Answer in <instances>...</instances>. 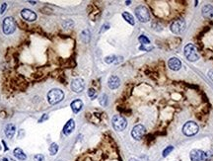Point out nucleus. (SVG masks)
Instances as JSON below:
<instances>
[{
	"label": "nucleus",
	"instance_id": "1",
	"mask_svg": "<svg viewBox=\"0 0 213 161\" xmlns=\"http://www.w3.org/2000/svg\"><path fill=\"white\" fill-rule=\"evenodd\" d=\"M63 98L64 93L60 89H52L47 93V100H49L50 104L51 105H56L59 103L60 101H62Z\"/></svg>",
	"mask_w": 213,
	"mask_h": 161
},
{
	"label": "nucleus",
	"instance_id": "2",
	"mask_svg": "<svg viewBox=\"0 0 213 161\" xmlns=\"http://www.w3.org/2000/svg\"><path fill=\"white\" fill-rule=\"evenodd\" d=\"M184 56L189 62H196L199 58L197 49L192 44H189L184 46Z\"/></svg>",
	"mask_w": 213,
	"mask_h": 161
},
{
	"label": "nucleus",
	"instance_id": "3",
	"mask_svg": "<svg viewBox=\"0 0 213 161\" xmlns=\"http://www.w3.org/2000/svg\"><path fill=\"white\" fill-rule=\"evenodd\" d=\"M2 28H3V33H4L5 35H11V34H13V33L15 32L16 28H17L15 20L13 19L12 17L5 18L4 21H3Z\"/></svg>",
	"mask_w": 213,
	"mask_h": 161
},
{
	"label": "nucleus",
	"instance_id": "4",
	"mask_svg": "<svg viewBox=\"0 0 213 161\" xmlns=\"http://www.w3.org/2000/svg\"><path fill=\"white\" fill-rule=\"evenodd\" d=\"M135 15L140 22L146 23L150 20V13L145 6H138L135 9Z\"/></svg>",
	"mask_w": 213,
	"mask_h": 161
},
{
	"label": "nucleus",
	"instance_id": "5",
	"mask_svg": "<svg viewBox=\"0 0 213 161\" xmlns=\"http://www.w3.org/2000/svg\"><path fill=\"white\" fill-rule=\"evenodd\" d=\"M112 123H113L114 129L115 131H123L126 127V126H127L126 120L123 118L122 116H120V115H115V116H114Z\"/></svg>",
	"mask_w": 213,
	"mask_h": 161
},
{
	"label": "nucleus",
	"instance_id": "6",
	"mask_svg": "<svg viewBox=\"0 0 213 161\" xmlns=\"http://www.w3.org/2000/svg\"><path fill=\"white\" fill-rule=\"evenodd\" d=\"M198 130H199V127L194 122H188V123H185L184 126H183V132L188 137H191V136L196 135V133L198 132Z\"/></svg>",
	"mask_w": 213,
	"mask_h": 161
},
{
	"label": "nucleus",
	"instance_id": "7",
	"mask_svg": "<svg viewBox=\"0 0 213 161\" xmlns=\"http://www.w3.org/2000/svg\"><path fill=\"white\" fill-rule=\"evenodd\" d=\"M145 132H146L145 127H144L142 125H137V126H135L133 129H132L131 136H132V137L134 139L140 140L143 137V136L145 135Z\"/></svg>",
	"mask_w": 213,
	"mask_h": 161
},
{
	"label": "nucleus",
	"instance_id": "8",
	"mask_svg": "<svg viewBox=\"0 0 213 161\" xmlns=\"http://www.w3.org/2000/svg\"><path fill=\"white\" fill-rule=\"evenodd\" d=\"M185 28V22L184 20H177L171 25V31L174 34H181Z\"/></svg>",
	"mask_w": 213,
	"mask_h": 161
},
{
	"label": "nucleus",
	"instance_id": "9",
	"mask_svg": "<svg viewBox=\"0 0 213 161\" xmlns=\"http://www.w3.org/2000/svg\"><path fill=\"white\" fill-rule=\"evenodd\" d=\"M191 161H204L206 160V153L199 149H194L190 152Z\"/></svg>",
	"mask_w": 213,
	"mask_h": 161
},
{
	"label": "nucleus",
	"instance_id": "10",
	"mask_svg": "<svg viewBox=\"0 0 213 161\" xmlns=\"http://www.w3.org/2000/svg\"><path fill=\"white\" fill-rule=\"evenodd\" d=\"M84 87H85V83H84V80L82 78L74 79L71 83V89L76 93H80L81 91H83Z\"/></svg>",
	"mask_w": 213,
	"mask_h": 161
},
{
	"label": "nucleus",
	"instance_id": "11",
	"mask_svg": "<svg viewBox=\"0 0 213 161\" xmlns=\"http://www.w3.org/2000/svg\"><path fill=\"white\" fill-rule=\"evenodd\" d=\"M21 16L23 19L27 20V21L29 22H33L37 19V14L30 9H23L21 11Z\"/></svg>",
	"mask_w": 213,
	"mask_h": 161
},
{
	"label": "nucleus",
	"instance_id": "12",
	"mask_svg": "<svg viewBox=\"0 0 213 161\" xmlns=\"http://www.w3.org/2000/svg\"><path fill=\"white\" fill-rule=\"evenodd\" d=\"M168 65L172 70L177 71L182 67V62H180V59H178L177 57H172L168 62Z\"/></svg>",
	"mask_w": 213,
	"mask_h": 161
},
{
	"label": "nucleus",
	"instance_id": "13",
	"mask_svg": "<svg viewBox=\"0 0 213 161\" xmlns=\"http://www.w3.org/2000/svg\"><path fill=\"white\" fill-rule=\"evenodd\" d=\"M120 84V80L118 76L113 75L109 78V81H108V86L111 89H116L119 88V86Z\"/></svg>",
	"mask_w": 213,
	"mask_h": 161
},
{
	"label": "nucleus",
	"instance_id": "14",
	"mask_svg": "<svg viewBox=\"0 0 213 161\" xmlns=\"http://www.w3.org/2000/svg\"><path fill=\"white\" fill-rule=\"evenodd\" d=\"M74 127H75L74 120H69L63 127V133L65 136H69L70 133H72V131H74Z\"/></svg>",
	"mask_w": 213,
	"mask_h": 161
},
{
	"label": "nucleus",
	"instance_id": "15",
	"mask_svg": "<svg viewBox=\"0 0 213 161\" xmlns=\"http://www.w3.org/2000/svg\"><path fill=\"white\" fill-rule=\"evenodd\" d=\"M202 15L204 18L210 19L213 17V6L212 5H205L202 8Z\"/></svg>",
	"mask_w": 213,
	"mask_h": 161
},
{
	"label": "nucleus",
	"instance_id": "16",
	"mask_svg": "<svg viewBox=\"0 0 213 161\" xmlns=\"http://www.w3.org/2000/svg\"><path fill=\"white\" fill-rule=\"evenodd\" d=\"M15 131H16V126L13 125V124H9L6 126V129H5V135L8 138H12L15 135Z\"/></svg>",
	"mask_w": 213,
	"mask_h": 161
},
{
	"label": "nucleus",
	"instance_id": "17",
	"mask_svg": "<svg viewBox=\"0 0 213 161\" xmlns=\"http://www.w3.org/2000/svg\"><path fill=\"white\" fill-rule=\"evenodd\" d=\"M82 107H83V102L81 100H75L71 103V109L75 114L80 112L82 110Z\"/></svg>",
	"mask_w": 213,
	"mask_h": 161
},
{
	"label": "nucleus",
	"instance_id": "18",
	"mask_svg": "<svg viewBox=\"0 0 213 161\" xmlns=\"http://www.w3.org/2000/svg\"><path fill=\"white\" fill-rule=\"evenodd\" d=\"M14 156L19 160H25L27 158L25 152L21 148H15L14 149Z\"/></svg>",
	"mask_w": 213,
	"mask_h": 161
},
{
	"label": "nucleus",
	"instance_id": "19",
	"mask_svg": "<svg viewBox=\"0 0 213 161\" xmlns=\"http://www.w3.org/2000/svg\"><path fill=\"white\" fill-rule=\"evenodd\" d=\"M122 17L125 18V21H126L127 23H129L130 25H134V24H135V21H134L133 16H132L131 14H129V13H127V12H123V13H122Z\"/></svg>",
	"mask_w": 213,
	"mask_h": 161
},
{
	"label": "nucleus",
	"instance_id": "20",
	"mask_svg": "<svg viewBox=\"0 0 213 161\" xmlns=\"http://www.w3.org/2000/svg\"><path fill=\"white\" fill-rule=\"evenodd\" d=\"M81 38H82V40H83L84 43H88L89 40H90V32H89L88 30L83 31L81 34Z\"/></svg>",
	"mask_w": 213,
	"mask_h": 161
},
{
	"label": "nucleus",
	"instance_id": "21",
	"mask_svg": "<svg viewBox=\"0 0 213 161\" xmlns=\"http://www.w3.org/2000/svg\"><path fill=\"white\" fill-rule=\"evenodd\" d=\"M99 103L103 107H106L108 105V96L106 95V94H103V95H101V97L99 98Z\"/></svg>",
	"mask_w": 213,
	"mask_h": 161
},
{
	"label": "nucleus",
	"instance_id": "22",
	"mask_svg": "<svg viewBox=\"0 0 213 161\" xmlns=\"http://www.w3.org/2000/svg\"><path fill=\"white\" fill-rule=\"evenodd\" d=\"M58 151V145L56 143H51V145L50 146V153L51 155H56Z\"/></svg>",
	"mask_w": 213,
	"mask_h": 161
},
{
	"label": "nucleus",
	"instance_id": "23",
	"mask_svg": "<svg viewBox=\"0 0 213 161\" xmlns=\"http://www.w3.org/2000/svg\"><path fill=\"white\" fill-rule=\"evenodd\" d=\"M138 41L142 44V45H144V46H147V45H149L150 44V41H149V39L148 38H146L145 36H140L139 38H138Z\"/></svg>",
	"mask_w": 213,
	"mask_h": 161
},
{
	"label": "nucleus",
	"instance_id": "24",
	"mask_svg": "<svg viewBox=\"0 0 213 161\" xmlns=\"http://www.w3.org/2000/svg\"><path fill=\"white\" fill-rule=\"evenodd\" d=\"M173 150H174V147H173V146H172V145L168 146L167 148H165V149H164V151H163V156H164V157H166L167 155H169L170 152H172Z\"/></svg>",
	"mask_w": 213,
	"mask_h": 161
},
{
	"label": "nucleus",
	"instance_id": "25",
	"mask_svg": "<svg viewBox=\"0 0 213 161\" xmlns=\"http://www.w3.org/2000/svg\"><path fill=\"white\" fill-rule=\"evenodd\" d=\"M88 95H89V97H90V98L94 99L96 96H97V92H96L95 89L90 88V89H89V91H88Z\"/></svg>",
	"mask_w": 213,
	"mask_h": 161
},
{
	"label": "nucleus",
	"instance_id": "26",
	"mask_svg": "<svg viewBox=\"0 0 213 161\" xmlns=\"http://www.w3.org/2000/svg\"><path fill=\"white\" fill-rule=\"evenodd\" d=\"M115 56H107L106 58H105V62H107V63H112V62H114V60H115Z\"/></svg>",
	"mask_w": 213,
	"mask_h": 161
},
{
	"label": "nucleus",
	"instance_id": "27",
	"mask_svg": "<svg viewBox=\"0 0 213 161\" xmlns=\"http://www.w3.org/2000/svg\"><path fill=\"white\" fill-rule=\"evenodd\" d=\"M153 49V46H144V45H142L141 46H139V50H141V51H151Z\"/></svg>",
	"mask_w": 213,
	"mask_h": 161
},
{
	"label": "nucleus",
	"instance_id": "28",
	"mask_svg": "<svg viewBox=\"0 0 213 161\" xmlns=\"http://www.w3.org/2000/svg\"><path fill=\"white\" fill-rule=\"evenodd\" d=\"M34 160L35 161H45V156L43 155V154H37V155H35V157H34Z\"/></svg>",
	"mask_w": 213,
	"mask_h": 161
},
{
	"label": "nucleus",
	"instance_id": "29",
	"mask_svg": "<svg viewBox=\"0 0 213 161\" xmlns=\"http://www.w3.org/2000/svg\"><path fill=\"white\" fill-rule=\"evenodd\" d=\"M0 161H15V160H14V159H12L11 157L6 156V157H3L2 159H0Z\"/></svg>",
	"mask_w": 213,
	"mask_h": 161
},
{
	"label": "nucleus",
	"instance_id": "30",
	"mask_svg": "<svg viewBox=\"0 0 213 161\" xmlns=\"http://www.w3.org/2000/svg\"><path fill=\"white\" fill-rule=\"evenodd\" d=\"M47 119H49V116H47L46 114H45V115H44V116L42 117V119H40V120L39 121V122H40V123H42L43 121H45V120H47Z\"/></svg>",
	"mask_w": 213,
	"mask_h": 161
},
{
	"label": "nucleus",
	"instance_id": "31",
	"mask_svg": "<svg viewBox=\"0 0 213 161\" xmlns=\"http://www.w3.org/2000/svg\"><path fill=\"white\" fill-rule=\"evenodd\" d=\"M6 8H7V4H6V3H3L2 7H1V12H0V13H1V14H2V13H4V11H5Z\"/></svg>",
	"mask_w": 213,
	"mask_h": 161
},
{
	"label": "nucleus",
	"instance_id": "32",
	"mask_svg": "<svg viewBox=\"0 0 213 161\" xmlns=\"http://www.w3.org/2000/svg\"><path fill=\"white\" fill-rule=\"evenodd\" d=\"M109 28V25H104V26H103V29L101 30V33H103V32H105L106 30H108Z\"/></svg>",
	"mask_w": 213,
	"mask_h": 161
},
{
	"label": "nucleus",
	"instance_id": "33",
	"mask_svg": "<svg viewBox=\"0 0 213 161\" xmlns=\"http://www.w3.org/2000/svg\"><path fill=\"white\" fill-rule=\"evenodd\" d=\"M208 75H209V77L213 80V70H211V71H209V73H208Z\"/></svg>",
	"mask_w": 213,
	"mask_h": 161
},
{
	"label": "nucleus",
	"instance_id": "34",
	"mask_svg": "<svg viewBox=\"0 0 213 161\" xmlns=\"http://www.w3.org/2000/svg\"><path fill=\"white\" fill-rule=\"evenodd\" d=\"M129 161H138V160H137V159H135V158H131V159H130Z\"/></svg>",
	"mask_w": 213,
	"mask_h": 161
},
{
	"label": "nucleus",
	"instance_id": "35",
	"mask_svg": "<svg viewBox=\"0 0 213 161\" xmlns=\"http://www.w3.org/2000/svg\"><path fill=\"white\" fill-rule=\"evenodd\" d=\"M59 161H60V160H59Z\"/></svg>",
	"mask_w": 213,
	"mask_h": 161
}]
</instances>
